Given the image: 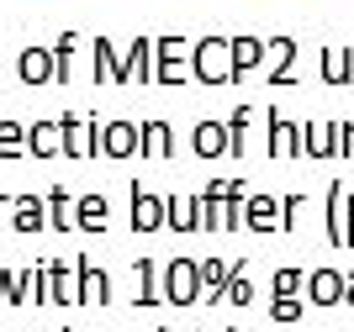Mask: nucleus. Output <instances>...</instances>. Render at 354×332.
Instances as JSON below:
<instances>
[{
	"label": "nucleus",
	"mask_w": 354,
	"mask_h": 332,
	"mask_svg": "<svg viewBox=\"0 0 354 332\" xmlns=\"http://www.w3.org/2000/svg\"><path fill=\"white\" fill-rule=\"evenodd\" d=\"M164 280H169V301L175 306L201 301V264L196 259H169L164 264Z\"/></svg>",
	"instance_id": "nucleus-1"
},
{
	"label": "nucleus",
	"mask_w": 354,
	"mask_h": 332,
	"mask_svg": "<svg viewBox=\"0 0 354 332\" xmlns=\"http://www.w3.org/2000/svg\"><path fill=\"white\" fill-rule=\"evenodd\" d=\"M233 43H222V37H207V43L196 48V79H212V85H233V69L222 64Z\"/></svg>",
	"instance_id": "nucleus-2"
},
{
	"label": "nucleus",
	"mask_w": 354,
	"mask_h": 332,
	"mask_svg": "<svg viewBox=\"0 0 354 332\" xmlns=\"http://www.w3.org/2000/svg\"><path fill=\"white\" fill-rule=\"evenodd\" d=\"M159 48V64H153V85H185L191 74L180 69V53H185V43L180 37H164V43H153Z\"/></svg>",
	"instance_id": "nucleus-3"
},
{
	"label": "nucleus",
	"mask_w": 354,
	"mask_h": 332,
	"mask_svg": "<svg viewBox=\"0 0 354 332\" xmlns=\"http://www.w3.org/2000/svg\"><path fill=\"white\" fill-rule=\"evenodd\" d=\"M307 285H312V290H307V301H312V306H333V301H344V280L333 275V269H317Z\"/></svg>",
	"instance_id": "nucleus-4"
},
{
	"label": "nucleus",
	"mask_w": 354,
	"mask_h": 332,
	"mask_svg": "<svg viewBox=\"0 0 354 332\" xmlns=\"http://www.w3.org/2000/svg\"><path fill=\"white\" fill-rule=\"evenodd\" d=\"M259 58H265V43H259V37H233V79H243Z\"/></svg>",
	"instance_id": "nucleus-5"
},
{
	"label": "nucleus",
	"mask_w": 354,
	"mask_h": 332,
	"mask_svg": "<svg viewBox=\"0 0 354 332\" xmlns=\"http://www.w3.org/2000/svg\"><path fill=\"white\" fill-rule=\"evenodd\" d=\"M138 201H133V227L138 232H153V227H164V206L153 201V195H143V190H133Z\"/></svg>",
	"instance_id": "nucleus-6"
},
{
	"label": "nucleus",
	"mask_w": 354,
	"mask_h": 332,
	"mask_svg": "<svg viewBox=\"0 0 354 332\" xmlns=\"http://www.w3.org/2000/svg\"><path fill=\"white\" fill-rule=\"evenodd\" d=\"M222 121H201V127H196V153H201V159H212V153H227V137H222Z\"/></svg>",
	"instance_id": "nucleus-7"
},
{
	"label": "nucleus",
	"mask_w": 354,
	"mask_h": 332,
	"mask_svg": "<svg viewBox=\"0 0 354 332\" xmlns=\"http://www.w3.org/2000/svg\"><path fill=\"white\" fill-rule=\"evenodd\" d=\"M95 148H106V153H133V148H138V127L117 121V127H106V137H101Z\"/></svg>",
	"instance_id": "nucleus-8"
},
{
	"label": "nucleus",
	"mask_w": 354,
	"mask_h": 332,
	"mask_svg": "<svg viewBox=\"0 0 354 332\" xmlns=\"http://www.w3.org/2000/svg\"><path fill=\"white\" fill-rule=\"evenodd\" d=\"M169 227H175V232H196V227H201V206L185 201V195L169 201Z\"/></svg>",
	"instance_id": "nucleus-9"
},
{
	"label": "nucleus",
	"mask_w": 354,
	"mask_h": 332,
	"mask_svg": "<svg viewBox=\"0 0 354 332\" xmlns=\"http://www.w3.org/2000/svg\"><path fill=\"white\" fill-rule=\"evenodd\" d=\"M21 79H27V85H43V79H59V69H48L43 48H32V53L21 58Z\"/></svg>",
	"instance_id": "nucleus-10"
},
{
	"label": "nucleus",
	"mask_w": 354,
	"mask_h": 332,
	"mask_svg": "<svg viewBox=\"0 0 354 332\" xmlns=\"http://www.w3.org/2000/svg\"><path fill=\"white\" fill-rule=\"evenodd\" d=\"M11 211H16V227H21V232H37V227H43V211H48V206L32 201V195H21V201H11Z\"/></svg>",
	"instance_id": "nucleus-11"
},
{
	"label": "nucleus",
	"mask_w": 354,
	"mask_h": 332,
	"mask_svg": "<svg viewBox=\"0 0 354 332\" xmlns=\"http://www.w3.org/2000/svg\"><path fill=\"white\" fill-rule=\"evenodd\" d=\"M148 37H138L133 43V58H127V85H143V79H153V74H148Z\"/></svg>",
	"instance_id": "nucleus-12"
},
{
	"label": "nucleus",
	"mask_w": 354,
	"mask_h": 332,
	"mask_svg": "<svg viewBox=\"0 0 354 332\" xmlns=\"http://www.w3.org/2000/svg\"><path fill=\"white\" fill-rule=\"evenodd\" d=\"M80 227H85V232L106 227V201H101V195H85V201H80Z\"/></svg>",
	"instance_id": "nucleus-13"
},
{
	"label": "nucleus",
	"mask_w": 354,
	"mask_h": 332,
	"mask_svg": "<svg viewBox=\"0 0 354 332\" xmlns=\"http://www.w3.org/2000/svg\"><path fill=\"white\" fill-rule=\"evenodd\" d=\"M270 127H275V143H270V153H275V159H286V148L296 153V127H291V121H286V116H270Z\"/></svg>",
	"instance_id": "nucleus-14"
},
{
	"label": "nucleus",
	"mask_w": 354,
	"mask_h": 332,
	"mask_svg": "<svg viewBox=\"0 0 354 332\" xmlns=\"http://www.w3.org/2000/svg\"><path fill=\"white\" fill-rule=\"evenodd\" d=\"M249 227L270 232V227H286V217H275V206H270V201H249Z\"/></svg>",
	"instance_id": "nucleus-15"
},
{
	"label": "nucleus",
	"mask_w": 354,
	"mask_h": 332,
	"mask_svg": "<svg viewBox=\"0 0 354 332\" xmlns=\"http://www.w3.org/2000/svg\"><path fill=\"white\" fill-rule=\"evenodd\" d=\"M48 211H53V227H59V232L80 227V222L69 217V195H64V190H53V195H48Z\"/></svg>",
	"instance_id": "nucleus-16"
},
{
	"label": "nucleus",
	"mask_w": 354,
	"mask_h": 332,
	"mask_svg": "<svg viewBox=\"0 0 354 332\" xmlns=\"http://www.w3.org/2000/svg\"><path fill=\"white\" fill-rule=\"evenodd\" d=\"M148 137H143V148L148 153H164V159H169V127H159V121H148Z\"/></svg>",
	"instance_id": "nucleus-17"
},
{
	"label": "nucleus",
	"mask_w": 354,
	"mask_h": 332,
	"mask_svg": "<svg viewBox=\"0 0 354 332\" xmlns=\"http://www.w3.org/2000/svg\"><path fill=\"white\" fill-rule=\"evenodd\" d=\"M222 295H227V301H233V306H249V301H254V280L233 275V280H227V290H222Z\"/></svg>",
	"instance_id": "nucleus-18"
},
{
	"label": "nucleus",
	"mask_w": 354,
	"mask_h": 332,
	"mask_svg": "<svg viewBox=\"0 0 354 332\" xmlns=\"http://www.w3.org/2000/svg\"><path fill=\"white\" fill-rule=\"evenodd\" d=\"M138 280H143V290H138V306H153L159 295H153V264L138 259Z\"/></svg>",
	"instance_id": "nucleus-19"
},
{
	"label": "nucleus",
	"mask_w": 354,
	"mask_h": 332,
	"mask_svg": "<svg viewBox=\"0 0 354 332\" xmlns=\"http://www.w3.org/2000/svg\"><path fill=\"white\" fill-rule=\"evenodd\" d=\"M0 153H6V159H16V153H21V127L0 121Z\"/></svg>",
	"instance_id": "nucleus-20"
},
{
	"label": "nucleus",
	"mask_w": 354,
	"mask_h": 332,
	"mask_svg": "<svg viewBox=\"0 0 354 332\" xmlns=\"http://www.w3.org/2000/svg\"><path fill=\"white\" fill-rule=\"evenodd\" d=\"M80 280H85V295H90V301H106V280L95 275L90 264H80Z\"/></svg>",
	"instance_id": "nucleus-21"
},
{
	"label": "nucleus",
	"mask_w": 354,
	"mask_h": 332,
	"mask_svg": "<svg viewBox=\"0 0 354 332\" xmlns=\"http://www.w3.org/2000/svg\"><path fill=\"white\" fill-rule=\"evenodd\" d=\"M53 53H59V85H69V53H74V32H64Z\"/></svg>",
	"instance_id": "nucleus-22"
},
{
	"label": "nucleus",
	"mask_w": 354,
	"mask_h": 332,
	"mask_svg": "<svg viewBox=\"0 0 354 332\" xmlns=\"http://www.w3.org/2000/svg\"><path fill=\"white\" fill-rule=\"evenodd\" d=\"M301 306H307V301H296V295H275V322H296V317H301Z\"/></svg>",
	"instance_id": "nucleus-23"
},
{
	"label": "nucleus",
	"mask_w": 354,
	"mask_h": 332,
	"mask_svg": "<svg viewBox=\"0 0 354 332\" xmlns=\"http://www.w3.org/2000/svg\"><path fill=\"white\" fill-rule=\"evenodd\" d=\"M53 132L59 127H32V148H37V153H59L64 143H53Z\"/></svg>",
	"instance_id": "nucleus-24"
},
{
	"label": "nucleus",
	"mask_w": 354,
	"mask_h": 332,
	"mask_svg": "<svg viewBox=\"0 0 354 332\" xmlns=\"http://www.w3.org/2000/svg\"><path fill=\"white\" fill-rule=\"evenodd\" d=\"M301 290V269H281L275 275V295H296Z\"/></svg>",
	"instance_id": "nucleus-25"
},
{
	"label": "nucleus",
	"mask_w": 354,
	"mask_h": 332,
	"mask_svg": "<svg viewBox=\"0 0 354 332\" xmlns=\"http://www.w3.org/2000/svg\"><path fill=\"white\" fill-rule=\"evenodd\" d=\"M344 301H349V306H354V275H349V285H344Z\"/></svg>",
	"instance_id": "nucleus-26"
},
{
	"label": "nucleus",
	"mask_w": 354,
	"mask_h": 332,
	"mask_svg": "<svg viewBox=\"0 0 354 332\" xmlns=\"http://www.w3.org/2000/svg\"><path fill=\"white\" fill-rule=\"evenodd\" d=\"M291 332H296V322H291Z\"/></svg>",
	"instance_id": "nucleus-27"
}]
</instances>
